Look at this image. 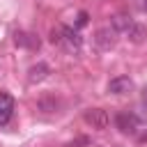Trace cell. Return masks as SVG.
Masks as SVG:
<instances>
[{
    "label": "cell",
    "mask_w": 147,
    "mask_h": 147,
    "mask_svg": "<svg viewBox=\"0 0 147 147\" xmlns=\"http://www.w3.org/2000/svg\"><path fill=\"white\" fill-rule=\"evenodd\" d=\"M83 119H85L87 126H92V129H96V131H101V129H106V126L110 124V117H108V113H106L103 108H90V110H85Z\"/></svg>",
    "instance_id": "6da1fadb"
},
{
    "label": "cell",
    "mask_w": 147,
    "mask_h": 147,
    "mask_svg": "<svg viewBox=\"0 0 147 147\" xmlns=\"http://www.w3.org/2000/svg\"><path fill=\"white\" fill-rule=\"evenodd\" d=\"M131 90H133V80L129 76H115L108 83V92H113V94H126Z\"/></svg>",
    "instance_id": "7a4b0ae2"
},
{
    "label": "cell",
    "mask_w": 147,
    "mask_h": 147,
    "mask_svg": "<svg viewBox=\"0 0 147 147\" xmlns=\"http://www.w3.org/2000/svg\"><path fill=\"white\" fill-rule=\"evenodd\" d=\"M115 124H117V129L124 131V133H136V131H138V117L131 115V113H119V115L115 117Z\"/></svg>",
    "instance_id": "3957f363"
},
{
    "label": "cell",
    "mask_w": 147,
    "mask_h": 147,
    "mask_svg": "<svg viewBox=\"0 0 147 147\" xmlns=\"http://www.w3.org/2000/svg\"><path fill=\"white\" fill-rule=\"evenodd\" d=\"M94 44H96L101 51L113 48V44H115V30H113V28H101V30H96V34H94Z\"/></svg>",
    "instance_id": "277c9868"
},
{
    "label": "cell",
    "mask_w": 147,
    "mask_h": 147,
    "mask_svg": "<svg viewBox=\"0 0 147 147\" xmlns=\"http://www.w3.org/2000/svg\"><path fill=\"white\" fill-rule=\"evenodd\" d=\"M14 115V99L7 92H0V126H5Z\"/></svg>",
    "instance_id": "5b68a950"
},
{
    "label": "cell",
    "mask_w": 147,
    "mask_h": 147,
    "mask_svg": "<svg viewBox=\"0 0 147 147\" xmlns=\"http://www.w3.org/2000/svg\"><path fill=\"white\" fill-rule=\"evenodd\" d=\"M124 34H126V39H129L131 44H142V41L147 39V28H145L142 23H136V21H133Z\"/></svg>",
    "instance_id": "8992f818"
},
{
    "label": "cell",
    "mask_w": 147,
    "mask_h": 147,
    "mask_svg": "<svg viewBox=\"0 0 147 147\" xmlns=\"http://www.w3.org/2000/svg\"><path fill=\"white\" fill-rule=\"evenodd\" d=\"M62 41L69 46V51H78L83 46V39L74 28H62Z\"/></svg>",
    "instance_id": "52a82bcc"
},
{
    "label": "cell",
    "mask_w": 147,
    "mask_h": 147,
    "mask_svg": "<svg viewBox=\"0 0 147 147\" xmlns=\"http://www.w3.org/2000/svg\"><path fill=\"white\" fill-rule=\"evenodd\" d=\"M48 74H51L48 64H46V62H37L34 67H30V71H28V78H30V83H39V80H44Z\"/></svg>",
    "instance_id": "ba28073f"
},
{
    "label": "cell",
    "mask_w": 147,
    "mask_h": 147,
    "mask_svg": "<svg viewBox=\"0 0 147 147\" xmlns=\"http://www.w3.org/2000/svg\"><path fill=\"white\" fill-rule=\"evenodd\" d=\"M131 23H133V21H131V16H126V14H115V16L110 18V25H113L115 32H126Z\"/></svg>",
    "instance_id": "9c48e42d"
},
{
    "label": "cell",
    "mask_w": 147,
    "mask_h": 147,
    "mask_svg": "<svg viewBox=\"0 0 147 147\" xmlns=\"http://www.w3.org/2000/svg\"><path fill=\"white\" fill-rule=\"evenodd\" d=\"M16 44H21V46H30V48H37L39 46V39H34L32 34H25V32H16Z\"/></svg>",
    "instance_id": "30bf717a"
},
{
    "label": "cell",
    "mask_w": 147,
    "mask_h": 147,
    "mask_svg": "<svg viewBox=\"0 0 147 147\" xmlns=\"http://www.w3.org/2000/svg\"><path fill=\"white\" fill-rule=\"evenodd\" d=\"M133 5H136L140 11H147V0H133Z\"/></svg>",
    "instance_id": "8fae6325"
},
{
    "label": "cell",
    "mask_w": 147,
    "mask_h": 147,
    "mask_svg": "<svg viewBox=\"0 0 147 147\" xmlns=\"http://www.w3.org/2000/svg\"><path fill=\"white\" fill-rule=\"evenodd\" d=\"M85 23H87V14L80 11V16H78V25H85Z\"/></svg>",
    "instance_id": "7c38bea8"
},
{
    "label": "cell",
    "mask_w": 147,
    "mask_h": 147,
    "mask_svg": "<svg viewBox=\"0 0 147 147\" xmlns=\"http://www.w3.org/2000/svg\"><path fill=\"white\" fill-rule=\"evenodd\" d=\"M142 106L147 108V85H145V90H142Z\"/></svg>",
    "instance_id": "4fadbf2b"
}]
</instances>
